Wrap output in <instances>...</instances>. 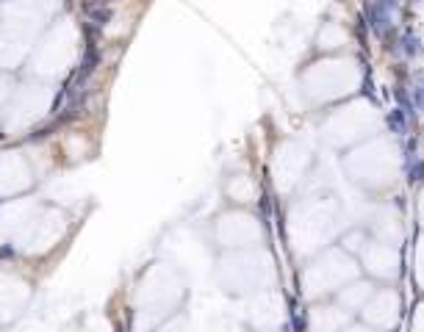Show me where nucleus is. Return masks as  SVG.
Wrapping results in <instances>:
<instances>
[{"label": "nucleus", "instance_id": "4468645a", "mask_svg": "<svg viewBox=\"0 0 424 332\" xmlns=\"http://www.w3.org/2000/svg\"><path fill=\"white\" fill-rule=\"evenodd\" d=\"M349 332H369V329H361V327H358V329H349Z\"/></svg>", "mask_w": 424, "mask_h": 332}, {"label": "nucleus", "instance_id": "f257e3e1", "mask_svg": "<svg viewBox=\"0 0 424 332\" xmlns=\"http://www.w3.org/2000/svg\"><path fill=\"white\" fill-rule=\"evenodd\" d=\"M349 172L355 175L352 180H358L369 188H383L394 183L399 172V153L391 142H372L369 147L358 150L349 158Z\"/></svg>", "mask_w": 424, "mask_h": 332}, {"label": "nucleus", "instance_id": "f03ea898", "mask_svg": "<svg viewBox=\"0 0 424 332\" xmlns=\"http://www.w3.org/2000/svg\"><path fill=\"white\" fill-rule=\"evenodd\" d=\"M383 125L380 114L375 111V105L369 103H355L349 108H341L333 119H330V139L335 144L344 142H355L361 136H372V133Z\"/></svg>", "mask_w": 424, "mask_h": 332}, {"label": "nucleus", "instance_id": "f8f14e48", "mask_svg": "<svg viewBox=\"0 0 424 332\" xmlns=\"http://www.w3.org/2000/svg\"><path fill=\"white\" fill-rule=\"evenodd\" d=\"M419 280H421V285H424V238H421V244H419Z\"/></svg>", "mask_w": 424, "mask_h": 332}, {"label": "nucleus", "instance_id": "9b49d317", "mask_svg": "<svg viewBox=\"0 0 424 332\" xmlns=\"http://www.w3.org/2000/svg\"><path fill=\"white\" fill-rule=\"evenodd\" d=\"M364 244H369V241L364 238V233H355V235H349V238H346V246H349V249H361Z\"/></svg>", "mask_w": 424, "mask_h": 332}, {"label": "nucleus", "instance_id": "423d86ee", "mask_svg": "<svg viewBox=\"0 0 424 332\" xmlns=\"http://www.w3.org/2000/svg\"><path fill=\"white\" fill-rule=\"evenodd\" d=\"M364 263L375 277H397L399 274V255L391 244H383V241H372L369 246H364Z\"/></svg>", "mask_w": 424, "mask_h": 332}, {"label": "nucleus", "instance_id": "7ed1b4c3", "mask_svg": "<svg viewBox=\"0 0 424 332\" xmlns=\"http://www.w3.org/2000/svg\"><path fill=\"white\" fill-rule=\"evenodd\" d=\"M314 75H319L316 84V97L319 100H330V97H341L349 94L361 84V70L355 61H327V64H316Z\"/></svg>", "mask_w": 424, "mask_h": 332}, {"label": "nucleus", "instance_id": "1a4fd4ad", "mask_svg": "<svg viewBox=\"0 0 424 332\" xmlns=\"http://www.w3.org/2000/svg\"><path fill=\"white\" fill-rule=\"evenodd\" d=\"M344 324V313H338L335 307H319L314 313V329L316 332H333Z\"/></svg>", "mask_w": 424, "mask_h": 332}, {"label": "nucleus", "instance_id": "39448f33", "mask_svg": "<svg viewBox=\"0 0 424 332\" xmlns=\"http://www.w3.org/2000/svg\"><path fill=\"white\" fill-rule=\"evenodd\" d=\"M366 321L377 329H391L397 321H399V296L394 291H380V294H372L369 302L361 307Z\"/></svg>", "mask_w": 424, "mask_h": 332}, {"label": "nucleus", "instance_id": "0eeeda50", "mask_svg": "<svg viewBox=\"0 0 424 332\" xmlns=\"http://www.w3.org/2000/svg\"><path fill=\"white\" fill-rule=\"evenodd\" d=\"M372 230H375V235H377L383 244L397 246V244L402 241V225H399L397 211H391V208H383L380 214H375V219H372Z\"/></svg>", "mask_w": 424, "mask_h": 332}, {"label": "nucleus", "instance_id": "9d476101", "mask_svg": "<svg viewBox=\"0 0 424 332\" xmlns=\"http://www.w3.org/2000/svg\"><path fill=\"white\" fill-rule=\"evenodd\" d=\"M346 42V34L338 28V25H327L325 31H322V47H338V44H344Z\"/></svg>", "mask_w": 424, "mask_h": 332}, {"label": "nucleus", "instance_id": "6e6552de", "mask_svg": "<svg viewBox=\"0 0 424 332\" xmlns=\"http://www.w3.org/2000/svg\"><path fill=\"white\" fill-rule=\"evenodd\" d=\"M372 296V285L369 283H352L346 291H341V305L346 310H361Z\"/></svg>", "mask_w": 424, "mask_h": 332}, {"label": "nucleus", "instance_id": "20e7f679", "mask_svg": "<svg viewBox=\"0 0 424 332\" xmlns=\"http://www.w3.org/2000/svg\"><path fill=\"white\" fill-rule=\"evenodd\" d=\"M314 274H319V283H316V288H311V294L333 291V288H338L341 283H346V280L355 277V263H352L349 257H344V255H338V252H333V255H327L322 263H316Z\"/></svg>", "mask_w": 424, "mask_h": 332}, {"label": "nucleus", "instance_id": "ddd939ff", "mask_svg": "<svg viewBox=\"0 0 424 332\" xmlns=\"http://www.w3.org/2000/svg\"><path fill=\"white\" fill-rule=\"evenodd\" d=\"M419 211H421V219H424V191H421V205H419Z\"/></svg>", "mask_w": 424, "mask_h": 332}]
</instances>
